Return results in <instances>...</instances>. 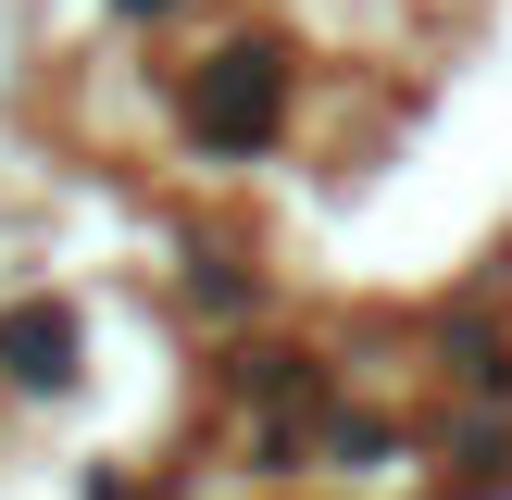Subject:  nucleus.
<instances>
[{
    "label": "nucleus",
    "instance_id": "f257e3e1",
    "mask_svg": "<svg viewBox=\"0 0 512 500\" xmlns=\"http://www.w3.org/2000/svg\"><path fill=\"white\" fill-rule=\"evenodd\" d=\"M200 150H250V138H263V125H275V63H250V50H225V63L213 75H200Z\"/></svg>",
    "mask_w": 512,
    "mask_h": 500
},
{
    "label": "nucleus",
    "instance_id": "f03ea898",
    "mask_svg": "<svg viewBox=\"0 0 512 500\" xmlns=\"http://www.w3.org/2000/svg\"><path fill=\"white\" fill-rule=\"evenodd\" d=\"M0 350H13V375H63L75 325H63V313H13V325H0Z\"/></svg>",
    "mask_w": 512,
    "mask_h": 500
}]
</instances>
